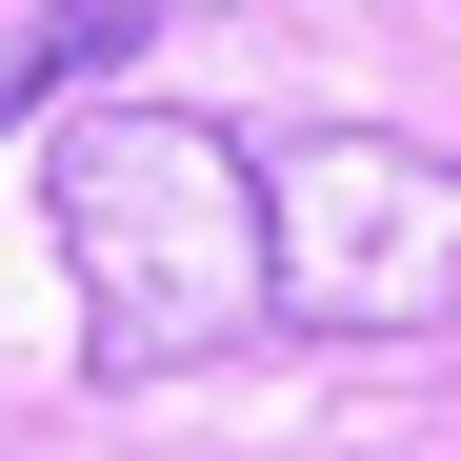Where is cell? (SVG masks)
<instances>
[{"mask_svg": "<svg viewBox=\"0 0 461 461\" xmlns=\"http://www.w3.org/2000/svg\"><path fill=\"white\" fill-rule=\"evenodd\" d=\"M41 221H60V281H81V361L101 381H181V361L281 321V281H261V140H221L181 101H60Z\"/></svg>", "mask_w": 461, "mask_h": 461, "instance_id": "6da1fadb", "label": "cell"}, {"mask_svg": "<svg viewBox=\"0 0 461 461\" xmlns=\"http://www.w3.org/2000/svg\"><path fill=\"white\" fill-rule=\"evenodd\" d=\"M161 21H181V0H41V21H21V60H0V140H41V121L81 101L121 41H161Z\"/></svg>", "mask_w": 461, "mask_h": 461, "instance_id": "3957f363", "label": "cell"}, {"mask_svg": "<svg viewBox=\"0 0 461 461\" xmlns=\"http://www.w3.org/2000/svg\"><path fill=\"white\" fill-rule=\"evenodd\" d=\"M261 281L301 341H461V161L381 121H301L261 161Z\"/></svg>", "mask_w": 461, "mask_h": 461, "instance_id": "7a4b0ae2", "label": "cell"}]
</instances>
